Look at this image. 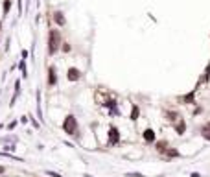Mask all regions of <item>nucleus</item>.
I'll return each mask as SVG.
<instances>
[{"instance_id": "5", "label": "nucleus", "mask_w": 210, "mask_h": 177, "mask_svg": "<svg viewBox=\"0 0 210 177\" xmlns=\"http://www.w3.org/2000/svg\"><path fill=\"white\" fill-rule=\"evenodd\" d=\"M57 85V76H55V66L50 65L48 66V87H55Z\"/></svg>"}, {"instance_id": "6", "label": "nucleus", "mask_w": 210, "mask_h": 177, "mask_svg": "<svg viewBox=\"0 0 210 177\" xmlns=\"http://www.w3.org/2000/svg\"><path fill=\"white\" fill-rule=\"evenodd\" d=\"M175 131H177V135H184L186 133V122L183 118H179L175 122Z\"/></svg>"}, {"instance_id": "25", "label": "nucleus", "mask_w": 210, "mask_h": 177, "mask_svg": "<svg viewBox=\"0 0 210 177\" xmlns=\"http://www.w3.org/2000/svg\"><path fill=\"white\" fill-rule=\"evenodd\" d=\"M6 172V168H4V166H0V173H4Z\"/></svg>"}, {"instance_id": "16", "label": "nucleus", "mask_w": 210, "mask_h": 177, "mask_svg": "<svg viewBox=\"0 0 210 177\" xmlns=\"http://www.w3.org/2000/svg\"><path fill=\"white\" fill-rule=\"evenodd\" d=\"M19 66H20V70H22V76H24V77H26L28 74H26V63H24V59H22V61H20V65H19Z\"/></svg>"}, {"instance_id": "21", "label": "nucleus", "mask_w": 210, "mask_h": 177, "mask_svg": "<svg viewBox=\"0 0 210 177\" xmlns=\"http://www.w3.org/2000/svg\"><path fill=\"white\" fill-rule=\"evenodd\" d=\"M30 120H31V124H33V126H35V127H39V124H37V120H35V118H33V116H30Z\"/></svg>"}, {"instance_id": "13", "label": "nucleus", "mask_w": 210, "mask_h": 177, "mask_svg": "<svg viewBox=\"0 0 210 177\" xmlns=\"http://www.w3.org/2000/svg\"><path fill=\"white\" fill-rule=\"evenodd\" d=\"M157 149H159V151H166V149H168V142H166V140L157 142Z\"/></svg>"}, {"instance_id": "14", "label": "nucleus", "mask_w": 210, "mask_h": 177, "mask_svg": "<svg viewBox=\"0 0 210 177\" xmlns=\"http://www.w3.org/2000/svg\"><path fill=\"white\" fill-rule=\"evenodd\" d=\"M2 9H4V15H7V13H9V9H11V0H4Z\"/></svg>"}, {"instance_id": "7", "label": "nucleus", "mask_w": 210, "mask_h": 177, "mask_svg": "<svg viewBox=\"0 0 210 177\" xmlns=\"http://www.w3.org/2000/svg\"><path fill=\"white\" fill-rule=\"evenodd\" d=\"M53 20H55V24H57V26H65L66 24V19H65V15L61 13V11H55V13H53Z\"/></svg>"}, {"instance_id": "19", "label": "nucleus", "mask_w": 210, "mask_h": 177, "mask_svg": "<svg viewBox=\"0 0 210 177\" xmlns=\"http://www.w3.org/2000/svg\"><path fill=\"white\" fill-rule=\"evenodd\" d=\"M46 175H48V177H63V175L55 173V172H52V170H48V172H46Z\"/></svg>"}, {"instance_id": "24", "label": "nucleus", "mask_w": 210, "mask_h": 177, "mask_svg": "<svg viewBox=\"0 0 210 177\" xmlns=\"http://www.w3.org/2000/svg\"><path fill=\"white\" fill-rule=\"evenodd\" d=\"M190 177H201V175H199L197 172H194V173H190Z\"/></svg>"}, {"instance_id": "9", "label": "nucleus", "mask_w": 210, "mask_h": 177, "mask_svg": "<svg viewBox=\"0 0 210 177\" xmlns=\"http://www.w3.org/2000/svg\"><path fill=\"white\" fill-rule=\"evenodd\" d=\"M166 118L170 122H175V120H179V113L177 111H166Z\"/></svg>"}, {"instance_id": "22", "label": "nucleus", "mask_w": 210, "mask_h": 177, "mask_svg": "<svg viewBox=\"0 0 210 177\" xmlns=\"http://www.w3.org/2000/svg\"><path fill=\"white\" fill-rule=\"evenodd\" d=\"M63 50H65V52H70V44H66V42H65V46H63Z\"/></svg>"}, {"instance_id": "1", "label": "nucleus", "mask_w": 210, "mask_h": 177, "mask_svg": "<svg viewBox=\"0 0 210 177\" xmlns=\"http://www.w3.org/2000/svg\"><path fill=\"white\" fill-rule=\"evenodd\" d=\"M63 131L66 133L68 137H76L79 133V126H77V118L74 115H68L63 120Z\"/></svg>"}, {"instance_id": "12", "label": "nucleus", "mask_w": 210, "mask_h": 177, "mask_svg": "<svg viewBox=\"0 0 210 177\" xmlns=\"http://www.w3.org/2000/svg\"><path fill=\"white\" fill-rule=\"evenodd\" d=\"M37 115H39L41 120H44L42 118V111H41V92H37Z\"/></svg>"}, {"instance_id": "2", "label": "nucleus", "mask_w": 210, "mask_h": 177, "mask_svg": "<svg viewBox=\"0 0 210 177\" xmlns=\"http://www.w3.org/2000/svg\"><path fill=\"white\" fill-rule=\"evenodd\" d=\"M59 44H61V35L57 30H50L48 31V54L53 55L55 52L59 50Z\"/></svg>"}, {"instance_id": "11", "label": "nucleus", "mask_w": 210, "mask_h": 177, "mask_svg": "<svg viewBox=\"0 0 210 177\" xmlns=\"http://www.w3.org/2000/svg\"><path fill=\"white\" fill-rule=\"evenodd\" d=\"M194 96H195V91H192V92H188L186 96H183V102H184V103H192V100H194Z\"/></svg>"}, {"instance_id": "10", "label": "nucleus", "mask_w": 210, "mask_h": 177, "mask_svg": "<svg viewBox=\"0 0 210 177\" xmlns=\"http://www.w3.org/2000/svg\"><path fill=\"white\" fill-rule=\"evenodd\" d=\"M138 115H140L138 105H133V107H131V116H129V118H131V120H137V118H138Z\"/></svg>"}, {"instance_id": "4", "label": "nucleus", "mask_w": 210, "mask_h": 177, "mask_svg": "<svg viewBox=\"0 0 210 177\" xmlns=\"http://www.w3.org/2000/svg\"><path fill=\"white\" fill-rule=\"evenodd\" d=\"M66 77H68V81H77V80H81V70L76 68V66H70L68 72H66Z\"/></svg>"}, {"instance_id": "18", "label": "nucleus", "mask_w": 210, "mask_h": 177, "mask_svg": "<svg viewBox=\"0 0 210 177\" xmlns=\"http://www.w3.org/2000/svg\"><path fill=\"white\" fill-rule=\"evenodd\" d=\"M13 149H15V144H6V146H4V151H7V153L13 151Z\"/></svg>"}, {"instance_id": "26", "label": "nucleus", "mask_w": 210, "mask_h": 177, "mask_svg": "<svg viewBox=\"0 0 210 177\" xmlns=\"http://www.w3.org/2000/svg\"><path fill=\"white\" fill-rule=\"evenodd\" d=\"M0 28H2V22H0Z\"/></svg>"}, {"instance_id": "17", "label": "nucleus", "mask_w": 210, "mask_h": 177, "mask_svg": "<svg viewBox=\"0 0 210 177\" xmlns=\"http://www.w3.org/2000/svg\"><path fill=\"white\" fill-rule=\"evenodd\" d=\"M166 153H168L170 157H179V151H175V149H170V148L166 149Z\"/></svg>"}, {"instance_id": "8", "label": "nucleus", "mask_w": 210, "mask_h": 177, "mask_svg": "<svg viewBox=\"0 0 210 177\" xmlns=\"http://www.w3.org/2000/svg\"><path fill=\"white\" fill-rule=\"evenodd\" d=\"M144 140H146L148 144L155 142V131L153 129H146V131H144Z\"/></svg>"}, {"instance_id": "15", "label": "nucleus", "mask_w": 210, "mask_h": 177, "mask_svg": "<svg viewBox=\"0 0 210 177\" xmlns=\"http://www.w3.org/2000/svg\"><path fill=\"white\" fill-rule=\"evenodd\" d=\"M0 142H2V144H6V142H17V137H4V138H0Z\"/></svg>"}, {"instance_id": "3", "label": "nucleus", "mask_w": 210, "mask_h": 177, "mask_svg": "<svg viewBox=\"0 0 210 177\" xmlns=\"http://www.w3.org/2000/svg\"><path fill=\"white\" fill-rule=\"evenodd\" d=\"M118 142H120V131H118V127L111 126L109 127V144L114 146V144H118Z\"/></svg>"}, {"instance_id": "23", "label": "nucleus", "mask_w": 210, "mask_h": 177, "mask_svg": "<svg viewBox=\"0 0 210 177\" xmlns=\"http://www.w3.org/2000/svg\"><path fill=\"white\" fill-rule=\"evenodd\" d=\"M203 129H206V131H208V133H210V122H206V126H205V127H203Z\"/></svg>"}, {"instance_id": "20", "label": "nucleus", "mask_w": 210, "mask_h": 177, "mask_svg": "<svg viewBox=\"0 0 210 177\" xmlns=\"http://www.w3.org/2000/svg\"><path fill=\"white\" fill-rule=\"evenodd\" d=\"M127 177H144L142 173H127Z\"/></svg>"}]
</instances>
